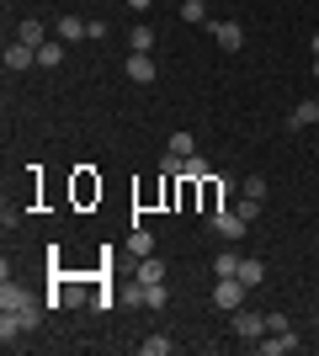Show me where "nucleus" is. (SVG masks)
Returning a JSON list of instances; mask_svg holds the SVG:
<instances>
[{
	"label": "nucleus",
	"mask_w": 319,
	"mask_h": 356,
	"mask_svg": "<svg viewBox=\"0 0 319 356\" xmlns=\"http://www.w3.org/2000/svg\"><path fill=\"white\" fill-rule=\"evenodd\" d=\"M229 330H234V341L256 346L261 335H266V314H261V309H234V314H229Z\"/></svg>",
	"instance_id": "f257e3e1"
},
{
	"label": "nucleus",
	"mask_w": 319,
	"mask_h": 356,
	"mask_svg": "<svg viewBox=\"0 0 319 356\" xmlns=\"http://www.w3.org/2000/svg\"><path fill=\"white\" fill-rule=\"evenodd\" d=\"M245 298H250V287H245L240 277H218V287H213V309L234 314V309H245Z\"/></svg>",
	"instance_id": "f03ea898"
},
{
	"label": "nucleus",
	"mask_w": 319,
	"mask_h": 356,
	"mask_svg": "<svg viewBox=\"0 0 319 356\" xmlns=\"http://www.w3.org/2000/svg\"><path fill=\"white\" fill-rule=\"evenodd\" d=\"M208 223H213V234H218V239H240L245 229H250V223H245L234 208H218V213H208Z\"/></svg>",
	"instance_id": "7ed1b4c3"
},
{
	"label": "nucleus",
	"mask_w": 319,
	"mask_h": 356,
	"mask_svg": "<svg viewBox=\"0 0 319 356\" xmlns=\"http://www.w3.org/2000/svg\"><path fill=\"white\" fill-rule=\"evenodd\" d=\"M256 351H261V356H288V351H298V335H293V330L261 335V341H256Z\"/></svg>",
	"instance_id": "20e7f679"
},
{
	"label": "nucleus",
	"mask_w": 319,
	"mask_h": 356,
	"mask_svg": "<svg viewBox=\"0 0 319 356\" xmlns=\"http://www.w3.org/2000/svg\"><path fill=\"white\" fill-rule=\"evenodd\" d=\"M38 64V48L32 43H6V74H22Z\"/></svg>",
	"instance_id": "39448f33"
},
{
	"label": "nucleus",
	"mask_w": 319,
	"mask_h": 356,
	"mask_svg": "<svg viewBox=\"0 0 319 356\" xmlns=\"http://www.w3.org/2000/svg\"><path fill=\"white\" fill-rule=\"evenodd\" d=\"M213 43L224 54H234V48H245V27L240 22H213Z\"/></svg>",
	"instance_id": "423d86ee"
},
{
	"label": "nucleus",
	"mask_w": 319,
	"mask_h": 356,
	"mask_svg": "<svg viewBox=\"0 0 319 356\" xmlns=\"http://www.w3.org/2000/svg\"><path fill=\"white\" fill-rule=\"evenodd\" d=\"M154 59L149 54H128V80H133V86H154Z\"/></svg>",
	"instance_id": "0eeeda50"
},
{
	"label": "nucleus",
	"mask_w": 319,
	"mask_h": 356,
	"mask_svg": "<svg viewBox=\"0 0 319 356\" xmlns=\"http://www.w3.org/2000/svg\"><path fill=\"white\" fill-rule=\"evenodd\" d=\"M149 282H165V261H154V255H144L133 271V287H149Z\"/></svg>",
	"instance_id": "6e6552de"
},
{
	"label": "nucleus",
	"mask_w": 319,
	"mask_h": 356,
	"mask_svg": "<svg viewBox=\"0 0 319 356\" xmlns=\"http://www.w3.org/2000/svg\"><path fill=\"white\" fill-rule=\"evenodd\" d=\"M133 303H144V309H165L170 293H165V282H149V287H133Z\"/></svg>",
	"instance_id": "1a4fd4ad"
},
{
	"label": "nucleus",
	"mask_w": 319,
	"mask_h": 356,
	"mask_svg": "<svg viewBox=\"0 0 319 356\" xmlns=\"http://www.w3.org/2000/svg\"><path fill=\"white\" fill-rule=\"evenodd\" d=\"M80 38H91V22H80V16H59V43H80Z\"/></svg>",
	"instance_id": "9d476101"
},
{
	"label": "nucleus",
	"mask_w": 319,
	"mask_h": 356,
	"mask_svg": "<svg viewBox=\"0 0 319 356\" xmlns=\"http://www.w3.org/2000/svg\"><path fill=\"white\" fill-rule=\"evenodd\" d=\"M16 43H32V48H43V43H48V27L38 22V16H27V22L16 27Z\"/></svg>",
	"instance_id": "9b49d317"
},
{
	"label": "nucleus",
	"mask_w": 319,
	"mask_h": 356,
	"mask_svg": "<svg viewBox=\"0 0 319 356\" xmlns=\"http://www.w3.org/2000/svg\"><path fill=\"white\" fill-rule=\"evenodd\" d=\"M240 282L250 287V293H256V287L266 282V261H256V255H245V261H240Z\"/></svg>",
	"instance_id": "f8f14e48"
},
{
	"label": "nucleus",
	"mask_w": 319,
	"mask_h": 356,
	"mask_svg": "<svg viewBox=\"0 0 319 356\" xmlns=\"http://www.w3.org/2000/svg\"><path fill=\"white\" fill-rule=\"evenodd\" d=\"M314 122H319V102H298L288 112V128H314Z\"/></svg>",
	"instance_id": "ddd939ff"
},
{
	"label": "nucleus",
	"mask_w": 319,
	"mask_h": 356,
	"mask_svg": "<svg viewBox=\"0 0 319 356\" xmlns=\"http://www.w3.org/2000/svg\"><path fill=\"white\" fill-rule=\"evenodd\" d=\"M208 176H213V165L202 160V154H186L181 160V181H208Z\"/></svg>",
	"instance_id": "4468645a"
},
{
	"label": "nucleus",
	"mask_w": 319,
	"mask_h": 356,
	"mask_svg": "<svg viewBox=\"0 0 319 356\" xmlns=\"http://www.w3.org/2000/svg\"><path fill=\"white\" fill-rule=\"evenodd\" d=\"M149 250H154V234H149V229H133V234H128V255H133V261H144Z\"/></svg>",
	"instance_id": "2eb2a0df"
},
{
	"label": "nucleus",
	"mask_w": 319,
	"mask_h": 356,
	"mask_svg": "<svg viewBox=\"0 0 319 356\" xmlns=\"http://www.w3.org/2000/svg\"><path fill=\"white\" fill-rule=\"evenodd\" d=\"M38 64H43V70H59L64 64V43H43L38 48Z\"/></svg>",
	"instance_id": "dca6fc26"
},
{
	"label": "nucleus",
	"mask_w": 319,
	"mask_h": 356,
	"mask_svg": "<svg viewBox=\"0 0 319 356\" xmlns=\"http://www.w3.org/2000/svg\"><path fill=\"white\" fill-rule=\"evenodd\" d=\"M138 351H144V356H170V335H144Z\"/></svg>",
	"instance_id": "f3484780"
},
{
	"label": "nucleus",
	"mask_w": 319,
	"mask_h": 356,
	"mask_svg": "<svg viewBox=\"0 0 319 356\" xmlns=\"http://www.w3.org/2000/svg\"><path fill=\"white\" fill-rule=\"evenodd\" d=\"M181 22H192V27L208 22V0H181Z\"/></svg>",
	"instance_id": "a211bd4d"
},
{
	"label": "nucleus",
	"mask_w": 319,
	"mask_h": 356,
	"mask_svg": "<svg viewBox=\"0 0 319 356\" xmlns=\"http://www.w3.org/2000/svg\"><path fill=\"white\" fill-rule=\"evenodd\" d=\"M240 197H256V202H266V176H245V181H240Z\"/></svg>",
	"instance_id": "6ab92c4d"
},
{
	"label": "nucleus",
	"mask_w": 319,
	"mask_h": 356,
	"mask_svg": "<svg viewBox=\"0 0 319 356\" xmlns=\"http://www.w3.org/2000/svg\"><path fill=\"white\" fill-rule=\"evenodd\" d=\"M128 43H133V54H149V48H154V32L149 27H133V32H128Z\"/></svg>",
	"instance_id": "aec40b11"
},
{
	"label": "nucleus",
	"mask_w": 319,
	"mask_h": 356,
	"mask_svg": "<svg viewBox=\"0 0 319 356\" xmlns=\"http://www.w3.org/2000/svg\"><path fill=\"white\" fill-rule=\"evenodd\" d=\"M170 154H181V160H186V154H197V144H192L186 128H181V134H170Z\"/></svg>",
	"instance_id": "412c9836"
},
{
	"label": "nucleus",
	"mask_w": 319,
	"mask_h": 356,
	"mask_svg": "<svg viewBox=\"0 0 319 356\" xmlns=\"http://www.w3.org/2000/svg\"><path fill=\"white\" fill-rule=\"evenodd\" d=\"M213 277H240V255H218V261H213Z\"/></svg>",
	"instance_id": "4be33fe9"
},
{
	"label": "nucleus",
	"mask_w": 319,
	"mask_h": 356,
	"mask_svg": "<svg viewBox=\"0 0 319 356\" xmlns=\"http://www.w3.org/2000/svg\"><path fill=\"white\" fill-rule=\"evenodd\" d=\"M234 213H240L245 223H256V218H261V202H256V197H240V202H234Z\"/></svg>",
	"instance_id": "5701e85b"
},
{
	"label": "nucleus",
	"mask_w": 319,
	"mask_h": 356,
	"mask_svg": "<svg viewBox=\"0 0 319 356\" xmlns=\"http://www.w3.org/2000/svg\"><path fill=\"white\" fill-rule=\"evenodd\" d=\"M277 330H293V325H288V314L272 309V314H266V335H277Z\"/></svg>",
	"instance_id": "b1692460"
},
{
	"label": "nucleus",
	"mask_w": 319,
	"mask_h": 356,
	"mask_svg": "<svg viewBox=\"0 0 319 356\" xmlns=\"http://www.w3.org/2000/svg\"><path fill=\"white\" fill-rule=\"evenodd\" d=\"M91 309H96V314H106V309H112V293H106V287H96V298H91Z\"/></svg>",
	"instance_id": "393cba45"
},
{
	"label": "nucleus",
	"mask_w": 319,
	"mask_h": 356,
	"mask_svg": "<svg viewBox=\"0 0 319 356\" xmlns=\"http://www.w3.org/2000/svg\"><path fill=\"white\" fill-rule=\"evenodd\" d=\"M122 6H133V11H149L154 0H122Z\"/></svg>",
	"instance_id": "a878e982"
},
{
	"label": "nucleus",
	"mask_w": 319,
	"mask_h": 356,
	"mask_svg": "<svg viewBox=\"0 0 319 356\" xmlns=\"http://www.w3.org/2000/svg\"><path fill=\"white\" fill-rule=\"evenodd\" d=\"M309 48H314V54H319V32H314V38H309Z\"/></svg>",
	"instance_id": "bb28decb"
},
{
	"label": "nucleus",
	"mask_w": 319,
	"mask_h": 356,
	"mask_svg": "<svg viewBox=\"0 0 319 356\" xmlns=\"http://www.w3.org/2000/svg\"><path fill=\"white\" fill-rule=\"evenodd\" d=\"M314 80H319V54H314Z\"/></svg>",
	"instance_id": "cd10ccee"
},
{
	"label": "nucleus",
	"mask_w": 319,
	"mask_h": 356,
	"mask_svg": "<svg viewBox=\"0 0 319 356\" xmlns=\"http://www.w3.org/2000/svg\"><path fill=\"white\" fill-rule=\"evenodd\" d=\"M314 330H319V309H314Z\"/></svg>",
	"instance_id": "c85d7f7f"
},
{
	"label": "nucleus",
	"mask_w": 319,
	"mask_h": 356,
	"mask_svg": "<svg viewBox=\"0 0 319 356\" xmlns=\"http://www.w3.org/2000/svg\"><path fill=\"white\" fill-rule=\"evenodd\" d=\"M314 154H319V144H314Z\"/></svg>",
	"instance_id": "c756f323"
}]
</instances>
